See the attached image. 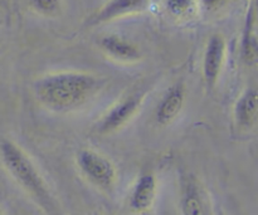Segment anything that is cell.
<instances>
[{"label":"cell","mask_w":258,"mask_h":215,"mask_svg":"<svg viewBox=\"0 0 258 215\" xmlns=\"http://www.w3.org/2000/svg\"><path fill=\"white\" fill-rule=\"evenodd\" d=\"M202 2H203V4L206 5V7L213 8V7H217L222 0H202Z\"/></svg>","instance_id":"cell-15"},{"label":"cell","mask_w":258,"mask_h":215,"mask_svg":"<svg viewBox=\"0 0 258 215\" xmlns=\"http://www.w3.org/2000/svg\"><path fill=\"white\" fill-rule=\"evenodd\" d=\"M242 57L247 64H253L257 58V37H256V8L252 4L247 15L246 28L242 40Z\"/></svg>","instance_id":"cell-12"},{"label":"cell","mask_w":258,"mask_h":215,"mask_svg":"<svg viewBox=\"0 0 258 215\" xmlns=\"http://www.w3.org/2000/svg\"><path fill=\"white\" fill-rule=\"evenodd\" d=\"M30 5L42 14H54L59 8V0H29Z\"/></svg>","instance_id":"cell-13"},{"label":"cell","mask_w":258,"mask_h":215,"mask_svg":"<svg viewBox=\"0 0 258 215\" xmlns=\"http://www.w3.org/2000/svg\"><path fill=\"white\" fill-rule=\"evenodd\" d=\"M81 173L90 183L102 190H111L116 183V169L108 159L92 150H82L77 156Z\"/></svg>","instance_id":"cell-3"},{"label":"cell","mask_w":258,"mask_h":215,"mask_svg":"<svg viewBox=\"0 0 258 215\" xmlns=\"http://www.w3.org/2000/svg\"><path fill=\"white\" fill-rule=\"evenodd\" d=\"M97 80L87 73L62 72L49 75L35 83V95L54 110H70L85 102L93 93Z\"/></svg>","instance_id":"cell-1"},{"label":"cell","mask_w":258,"mask_h":215,"mask_svg":"<svg viewBox=\"0 0 258 215\" xmlns=\"http://www.w3.org/2000/svg\"><path fill=\"white\" fill-rule=\"evenodd\" d=\"M141 102H143V97L140 95H131L121 101L120 103H117L101 121V132L110 133L122 127L138 112Z\"/></svg>","instance_id":"cell-5"},{"label":"cell","mask_w":258,"mask_h":215,"mask_svg":"<svg viewBox=\"0 0 258 215\" xmlns=\"http://www.w3.org/2000/svg\"><path fill=\"white\" fill-rule=\"evenodd\" d=\"M224 53H226V42L223 37L219 34L213 35L209 39L203 59V75L208 86H213L218 80L223 65Z\"/></svg>","instance_id":"cell-7"},{"label":"cell","mask_w":258,"mask_h":215,"mask_svg":"<svg viewBox=\"0 0 258 215\" xmlns=\"http://www.w3.org/2000/svg\"><path fill=\"white\" fill-rule=\"evenodd\" d=\"M156 189L158 184H156L155 175L149 171L141 174L136 180L128 199V206L131 210L135 213L148 211L155 201Z\"/></svg>","instance_id":"cell-6"},{"label":"cell","mask_w":258,"mask_h":215,"mask_svg":"<svg viewBox=\"0 0 258 215\" xmlns=\"http://www.w3.org/2000/svg\"><path fill=\"white\" fill-rule=\"evenodd\" d=\"M0 159L8 173L48 214L55 213L54 199L29 156L13 141L0 142Z\"/></svg>","instance_id":"cell-2"},{"label":"cell","mask_w":258,"mask_h":215,"mask_svg":"<svg viewBox=\"0 0 258 215\" xmlns=\"http://www.w3.org/2000/svg\"><path fill=\"white\" fill-rule=\"evenodd\" d=\"M0 215H2V213H0Z\"/></svg>","instance_id":"cell-16"},{"label":"cell","mask_w":258,"mask_h":215,"mask_svg":"<svg viewBox=\"0 0 258 215\" xmlns=\"http://www.w3.org/2000/svg\"><path fill=\"white\" fill-rule=\"evenodd\" d=\"M185 100V90L181 83H175L166 91L165 96L156 108V121L160 125L173 122L180 113Z\"/></svg>","instance_id":"cell-8"},{"label":"cell","mask_w":258,"mask_h":215,"mask_svg":"<svg viewBox=\"0 0 258 215\" xmlns=\"http://www.w3.org/2000/svg\"><path fill=\"white\" fill-rule=\"evenodd\" d=\"M145 0H110L97 14L95 15L93 23L108 22L111 19L136 12L141 9Z\"/></svg>","instance_id":"cell-11"},{"label":"cell","mask_w":258,"mask_h":215,"mask_svg":"<svg viewBox=\"0 0 258 215\" xmlns=\"http://www.w3.org/2000/svg\"><path fill=\"white\" fill-rule=\"evenodd\" d=\"M101 47L112 57L122 60H136L140 57V50L133 43L117 37V35H107L101 39Z\"/></svg>","instance_id":"cell-10"},{"label":"cell","mask_w":258,"mask_h":215,"mask_svg":"<svg viewBox=\"0 0 258 215\" xmlns=\"http://www.w3.org/2000/svg\"><path fill=\"white\" fill-rule=\"evenodd\" d=\"M258 96L254 88H249L241 95L234 107V117L242 127H251L256 121Z\"/></svg>","instance_id":"cell-9"},{"label":"cell","mask_w":258,"mask_h":215,"mask_svg":"<svg viewBox=\"0 0 258 215\" xmlns=\"http://www.w3.org/2000/svg\"><path fill=\"white\" fill-rule=\"evenodd\" d=\"M181 215H213L208 194L193 174L180 178Z\"/></svg>","instance_id":"cell-4"},{"label":"cell","mask_w":258,"mask_h":215,"mask_svg":"<svg viewBox=\"0 0 258 215\" xmlns=\"http://www.w3.org/2000/svg\"><path fill=\"white\" fill-rule=\"evenodd\" d=\"M193 7V0H166V8L174 15H184Z\"/></svg>","instance_id":"cell-14"}]
</instances>
